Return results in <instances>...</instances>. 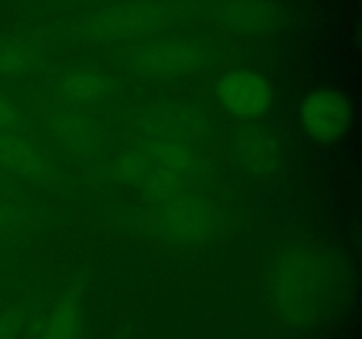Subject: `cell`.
<instances>
[{
  "mask_svg": "<svg viewBox=\"0 0 362 339\" xmlns=\"http://www.w3.org/2000/svg\"><path fill=\"white\" fill-rule=\"evenodd\" d=\"M214 59L216 53L209 42L172 37L134 48L127 53L126 66L136 76L170 80L211 69Z\"/></svg>",
  "mask_w": 362,
  "mask_h": 339,
  "instance_id": "6da1fadb",
  "label": "cell"
},
{
  "mask_svg": "<svg viewBox=\"0 0 362 339\" xmlns=\"http://www.w3.org/2000/svg\"><path fill=\"white\" fill-rule=\"evenodd\" d=\"M223 215L202 198L184 196L166 201L154 219L161 239L179 244H193L211 239L221 230Z\"/></svg>",
  "mask_w": 362,
  "mask_h": 339,
  "instance_id": "3957f363",
  "label": "cell"
},
{
  "mask_svg": "<svg viewBox=\"0 0 362 339\" xmlns=\"http://www.w3.org/2000/svg\"><path fill=\"white\" fill-rule=\"evenodd\" d=\"M218 97L232 115L253 119L271 106L272 87L255 71H228L218 80Z\"/></svg>",
  "mask_w": 362,
  "mask_h": 339,
  "instance_id": "5b68a950",
  "label": "cell"
},
{
  "mask_svg": "<svg viewBox=\"0 0 362 339\" xmlns=\"http://www.w3.org/2000/svg\"><path fill=\"white\" fill-rule=\"evenodd\" d=\"M14 117H16V113H14L13 106L0 97V129L11 126L14 122Z\"/></svg>",
  "mask_w": 362,
  "mask_h": 339,
  "instance_id": "ba28073f",
  "label": "cell"
},
{
  "mask_svg": "<svg viewBox=\"0 0 362 339\" xmlns=\"http://www.w3.org/2000/svg\"><path fill=\"white\" fill-rule=\"evenodd\" d=\"M235 152L255 172H269L278 165L279 143L267 131L251 126L237 134Z\"/></svg>",
  "mask_w": 362,
  "mask_h": 339,
  "instance_id": "8992f818",
  "label": "cell"
},
{
  "mask_svg": "<svg viewBox=\"0 0 362 339\" xmlns=\"http://www.w3.org/2000/svg\"><path fill=\"white\" fill-rule=\"evenodd\" d=\"M352 117L350 102L334 90H317L303 99L299 119L303 129L318 141H334L345 134Z\"/></svg>",
  "mask_w": 362,
  "mask_h": 339,
  "instance_id": "277c9868",
  "label": "cell"
},
{
  "mask_svg": "<svg viewBox=\"0 0 362 339\" xmlns=\"http://www.w3.org/2000/svg\"><path fill=\"white\" fill-rule=\"evenodd\" d=\"M74 332V311L69 304H62L57 309L46 327L45 339H71Z\"/></svg>",
  "mask_w": 362,
  "mask_h": 339,
  "instance_id": "52a82bcc",
  "label": "cell"
},
{
  "mask_svg": "<svg viewBox=\"0 0 362 339\" xmlns=\"http://www.w3.org/2000/svg\"><path fill=\"white\" fill-rule=\"evenodd\" d=\"M325 281V265L317 254L290 251L276 265V299L292 316H306L317 306Z\"/></svg>",
  "mask_w": 362,
  "mask_h": 339,
  "instance_id": "7a4b0ae2",
  "label": "cell"
}]
</instances>
